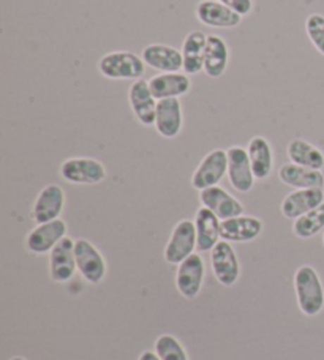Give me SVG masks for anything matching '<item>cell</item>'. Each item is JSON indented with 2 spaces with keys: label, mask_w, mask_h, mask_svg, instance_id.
Here are the masks:
<instances>
[{
  "label": "cell",
  "mask_w": 324,
  "mask_h": 360,
  "mask_svg": "<svg viewBox=\"0 0 324 360\" xmlns=\"http://www.w3.org/2000/svg\"><path fill=\"white\" fill-rule=\"evenodd\" d=\"M294 292L297 307L306 316H316L324 308V286L312 266H301L294 272Z\"/></svg>",
  "instance_id": "1"
},
{
  "label": "cell",
  "mask_w": 324,
  "mask_h": 360,
  "mask_svg": "<svg viewBox=\"0 0 324 360\" xmlns=\"http://www.w3.org/2000/svg\"><path fill=\"white\" fill-rule=\"evenodd\" d=\"M99 73L111 81H138L146 73L142 57L132 51H111L101 56L96 63Z\"/></svg>",
  "instance_id": "2"
},
{
  "label": "cell",
  "mask_w": 324,
  "mask_h": 360,
  "mask_svg": "<svg viewBox=\"0 0 324 360\" xmlns=\"http://www.w3.org/2000/svg\"><path fill=\"white\" fill-rule=\"evenodd\" d=\"M59 174L71 185H96L106 179V168L92 157H71L61 165Z\"/></svg>",
  "instance_id": "3"
},
{
  "label": "cell",
  "mask_w": 324,
  "mask_h": 360,
  "mask_svg": "<svg viewBox=\"0 0 324 360\" xmlns=\"http://www.w3.org/2000/svg\"><path fill=\"white\" fill-rule=\"evenodd\" d=\"M198 250L197 242V229H194V221L192 220H180L176 226L173 228L170 239L165 245V261L168 264L179 266L180 262L185 261L189 256Z\"/></svg>",
  "instance_id": "4"
},
{
  "label": "cell",
  "mask_w": 324,
  "mask_h": 360,
  "mask_svg": "<svg viewBox=\"0 0 324 360\" xmlns=\"http://www.w3.org/2000/svg\"><path fill=\"white\" fill-rule=\"evenodd\" d=\"M225 176H228V153L223 149H213L193 171L190 184L194 190L203 191L218 185Z\"/></svg>",
  "instance_id": "5"
},
{
  "label": "cell",
  "mask_w": 324,
  "mask_h": 360,
  "mask_svg": "<svg viewBox=\"0 0 324 360\" xmlns=\"http://www.w3.org/2000/svg\"><path fill=\"white\" fill-rule=\"evenodd\" d=\"M75 256L77 272L89 285H100L105 280L108 272L106 261L92 242L87 239L75 240Z\"/></svg>",
  "instance_id": "6"
},
{
  "label": "cell",
  "mask_w": 324,
  "mask_h": 360,
  "mask_svg": "<svg viewBox=\"0 0 324 360\" xmlns=\"http://www.w3.org/2000/svg\"><path fill=\"white\" fill-rule=\"evenodd\" d=\"M211 267L213 276L225 288L235 286L241 278V262H239L231 242L220 240L211 252Z\"/></svg>",
  "instance_id": "7"
},
{
  "label": "cell",
  "mask_w": 324,
  "mask_h": 360,
  "mask_svg": "<svg viewBox=\"0 0 324 360\" xmlns=\"http://www.w3.org/2000/svg\"><path fill=\"white\" fill-rule=\"evenodd\" d=\"M206 276L204 259L201 255L193 253L185 261L180 262L176 272V289L187 300L197 299L203 289Z\"/></svg>",
  "instance_id": "8"
},
{
  "label": "cell",
  "mask_w": 324,
  "mask_h": 360,
  "mask_svg": "<svg viewBox=\"0 0 324 360\" xmlns=\"http://www.w3.org/2000/svg\"><path fill=\"white\" fill-rule=\"evenodd\" d=\"M68 226L62 218L57 220L37 224L25 237V248L34 255L51 253L53 248L59 243L63 237H67Z\"/></svg>",
  "instance_id": "9"
},
{
  "label": "cell",
  "mask_w": 324,
  "mask_h": 360,
  "mask_svg": "<svg viewBox=\"0 0 324 360\" xmlns=\"http://www.w3.org/2000/svg\"><path fill=\"white\" fill-rule=\"evenodd\" d=\"M128 105L141 125L154 127L158 100L155 98L146 79L133 81L128 87Z\"/></svg>",
  "instance_id": "10"
},
{
  "label": "cell",
  "mask_w": 324,
  "mask_h": 360,
  "mask_svg": "<svg viewBox=\"0 0 324 360\" xmlns=\"http://www.w3.org/2000/svg\"><path fill=\"white\" fill-rule=\"evenodd\" d=\"M65 209V191L61 185L49 184L38 193L32 205V220L37 224L61 218Z\"/></svg>",
  "instance_id": "11"
},
{
  "label": "cell",
  "mask_w": 324,
  "mask_h": 360,
  "mask_svg": "<svg viewBox=\"0 0 324 360\" xmlns=\"http://www.w3.org/2000/svg\"><path fill=\"white\" fill-rule=\"evenodd\" d=\"M226 153H228V180L231 186L239 193H250L254 190L256 179L247 149L241 146H231Z\"/></svg>",
  "instance_id": "12"
},
{
  "label": "cell",
  "mask_w": 324,
  "mask_h": 360,
  "mask_svg": "<svg viewBox=\"0 0 324 360\" xmlns=\"http://www.w3.org/2000/svg\"><path fill=\"white\" fill-rule=\"evenodd\" d=\"M141 57L146 67L158 73L182 72L184 60L180 49L165 43H152L141 51Z\"/></svg>",
  "instance_id": "13"
},
{
  "label": "cell",
  "mask_w": 324,
  "mask_h": 360,
  "mask_svg": "<svg viewBox=\"0 0 324 360\" xmlns=\"http://www.w3.org/2000/svg\"><path fill=\"white\" fill-rule=\"evenodd\" d=\"M199 202L203 207L213 212L222 221L244 215L245 210L244 204L220 185L199 191Z\"/></svg>",
  "instance_id": "14"
},
{
  "label": "cell",
  "mask_w": 324,
  "mask_h": 360,
  "mask_svg": "<svg viewBox=\"0 0 324 360\" xmlns=\"http://www.w3.org/2000/svg\"><path fill=\"white\" fill-rule=\"evenodd\" d=\"M194 15L201 24L212 29H236L242 22L241 15L218 0H201L194 8Z\"/></svg>",
  "instance_id": "15"
},
{
  "label": "cell",
  "mask_w": 324,
  "mask_h": 360,
  "mask_svg": "<svg viewBox=\"0 0 324 360\" xmlns=\"http://www.w3.org/2000/svg\"><path fill=\"white\" fill-rule=\"evenodd\" d=\"M76 269L75 240L67 236L49 253V276L54 283H68Z\"/></svg>",
  "instance_id": "16"
},
{
  "label": "cell",
  "mask_w": 324,
  "mask_h": 360,
  "mask_svg": "<svg viewBox=\"0 0 324 360\" xmlns=\"http://www.w3.org/2000/svg\"><path fill=\"white\" fill-rule=\"evenodd\" d=\"M155 130L165 139L177 138L184 128V109L179 98L158 100L155 114Z\"/></svg>",
  "instance_id": "17"
},
{
  "label": "cell",
  "mask_w": 324,
  "mask_h": 360,
  "mask_svg": "<svg viewBox=\"0 0 324 360\" xmlns=\"http://www.w3.org/2000/svg\"><path fill=\"white\" fill-rule=\"evenodd\" d=\"M324 202V188H304L288 193L280 204V212L288 220H297Z\"/></svg>",
  "instance_id": "18"
},
{
  "label": "cell",
  "mask_w": 324,
  "mask_h": 360,
  "mask_svg": "<svg viewBox=\"0 0 324 360\" xmlns=\"http://www.w3.org/2000/svg\"><path fill=\"white\" fill-rule=\"evenodd\" d=\"M194 229H197L198 250L203 253H211L213 247L222 240V220L201 205L194 215Z\"/></svg>",
  "instance_id": "19"
},
{
  "label": "cell",
  "mask_w": 324,
  "mask_h": 360,
  "mask_svg": "<svg viewBox=\"0 0 324 360\" xmlns=\"http://www.w3.org/2000/svg\"><path fill=\"white\" fill-rule=\"evenodd\" d=\"M263 220L258 217L239 215L222 221V240L247 243L256 240L263 233Z\"/></svg>",
  "instance_id": "20"
},
{
  "label": "cell",
  "mask_w": 324,
  "mask_h": 360,
  "mask_svg": "<svg viewBox=\"0 0 324 360\" xmlns=\"http://www.w3.org/2000/svg\"><path fill=\"white\" fill-rule=\"evenodd\" d=\"M154 96L157 100L180 98L192 90V79L184 72L176 73H158L147 79Z\"/></svg>",
  "instance_id": "21"
},
{
  "label": "cell",
  "mask_w": 324,
  "mask_h": 360,
  "mask_svg": "<svg viewBox=\"0 0 324 360\" xmlns=\"http://www.w3.org/2000/svg\"><path fill=\"white\" fill-rule=\"evenodd\" d=\"M230 46L220 35H207L204 51V75L212 79L222 78L230 65Z\"/></svg>",
  "instance_id": "22"
},
{
  "label": "cell",
  "mask_w": 324,
  "mask_h": 360,
  "mask_svg": "<svg viewBox=\"0 0 324 360\" xmlns=\"http://www.w3.org/2000/svg\"><path fill=\"white\" fill-rule=\"evenodd\" d=\"M207 35L201 30H192L185 35L182 41V72L189 76H198L204 72V51H206Z\"/></svg>",
  "instance_id": "23"
},
{
  "label": "cell",
  "mask_w": 324,
  "mask_h": 360,
  "mask_svg": "<svg viewBox=\"0 0 324 360\" xmlns=\"http://www.w3.org/2000/svg\"><path fill=\"white\" fill-rule=\"evenodd\" d=\"M278 179L282 184L291 186L294 190L304 188H324V174L323 171L304 168V166L294 163H285L278 169Z\"/></svg>",
  "instance_id": "24"
},
{
  "label": "cell",
  "mask_w": 324,
  "mask_h": 360,
  "mask_svg": "<svg viewBox=\"0 0 324 360\" xmlns=\"http://www.w3.org/2000/svg\"><path fill=\"white\" fill-rule=\"evenodd\" d=\"M251 169L256 180L269 179L274 171V150L264 136H255L249 141L247 146Z\"/></svg>",
  "instance_id": "25"
},
{
  "label": "cell",
  "mask_w": 324,
  "mask_h": 360,
  "mask_svg": "<svg viewBox=\"0 0 324 360\" xmlns=\"http://www.w3.org/2000/svg\"><path fill=\"white\" fill-rule=\"evenodd\" d=\"M287 155L291 163L304 166V168L316 171H323L324 168L323 150L306 139L296 138L293 141H289V144L287 147Z\"/></svg>",
  "instance_id": "26"
},
{
  "label": "cell",
  "mask_w": 324,
  "mask_h": 360,
  "mask_svg": "<svg viewBox=\"0 0 324 360\" xmlns=\"http://www.w3.org/2000/svg\"><path fill=\"white\" fill-rule=\"evenodd\" d=\"M324 231V202L293 221V234L299 239H312Z\"/></svg>",
  "instance_id": "27"
},
{
  "label": "cell",
  "mask_w": 324,
  "mask_h": 360,
  "mask_svg": "<svg viewBox=\"0 0 324 360\" xmlns=\"http://www.w3.org/2000/svg\"><path fill=\"white\" fill-rule=\"evenodd\" d=\"M154 351L161 360H190L184 345L171 333H161L155 340Z\"/></svg>",
  "instance_id": "28"
},
{
  "label": "cell",
  "mask_w": 324,
  "mask_h": 360,
  "mask_svg": "<svg viewBox=\"0 0 324 360\" xmlns=\"http://www.w3.org/2000/svg\"><path fill=\"white\" fill-rule=\"evenodd\" d=\"M306 34L313 48L324 56V16L320 13H312L306 19Z\"/></svg>",
  "instance_id": "29"
},
{
  "label": "cell",
  "mask_w": 324,
  "mask_h": 360,
  "mask_svg": "<svg viewBox=\"0 0 324 360\" xmlns=\"http://www.w3.org/2000/svg\"><path fill=\"white\" fill-rule=\"evenodd\" d=\"M218 2H222L223 5L228 6L232 11H236L237 15L244 16H249L251 11L255 8V2L254 0H218Z\"/></svg>",
  "instance_id": "30"
},
{
  "label": "cell",
  "mask_w": 324,
  "mask_h": 360,
  "mask_svg": "<svg viewBox=\"0 0 324 360\" xmlns=\"http://www.w3.org/2000/svg\"><path fill=\"white\" fill-rule=\"evenodd\" d=\"M138 360H161L157 354H155V351H151V349H146V351H142L141 354H139V357H138Z\"/></svg>",
  "instance_id": "31"
},
{
  "label": "cell",
  "mask_w": 324,
  "mask_h": 360,
  "mask_svg": "<svg viewBox=\"0 0 324 360\" xmlns=\"http://www.w3.org/2000/svg\"><path fill=\"white\" fill-rule=\"evenodd\" d=\"M10 360H25L24 357H19V356H16V357H11Z\"/></svg>",
  "instance_id": "32"
},
{
  "label": "cell",
  "mask_w": 324,
  "mask_h": 360,
  "mask_svg": "<svg viewBox=\"0 0 324 360\" xmlns=\"http://www.w3.org/2000/svg\"><path fill=\"white\" fill-rule=\"evenodd\" d=\"M323 245H324V234H323Z\"/></svg>",
  "instance_id": "33"
}]
</instances>
